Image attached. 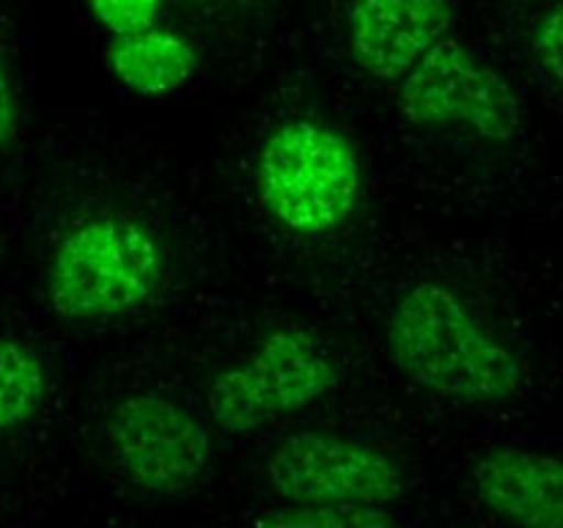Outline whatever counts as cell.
Returning a JSON list of instances; mask_svg holds the SVG:
<instances>
[{
  "mask_svg": "<svg viewBox=\"0 0 563 528\" xmlns=\"http://www.w3.org/2000/svg\"><path fill=\"white\" fill-rule=\"evenodd\" d=\"M251 176L264 215L297 237L341 229L363 193V165L350 138L308 116L280 121L267 132Z\"/></svg>",
  "mask_w": 563,
  "mask_h": 528,
  "instance_id": "3957f363",
  "label": "cell"
},
{
  "mask_svg": "<svg viewBox=\"0 0 563 528\" xmlns=\"http://www.w3.org/2000/svg\"><path fill=\"white\" fill-rule=\"evenodd\" d=\"M267 482L286 504L385 506L405 493V468L388 451L346 435L302 429L273 446Z\"/></svg>",
  "mask_w": 563,
  "mask_h": 528,
  "instance_id": "8992f818",
  "label": "cell"
},
{
  "mask_svg": "<svg viewBox=\"0 0 563 528\" xmlns=\"http://www.w3.org/2000/svg\"><path fill=\"white\" fill-rule=\"evenodd\" d=\"M278 526H313V528H377L390 526L394 515L385 506H344V504H289L278 515L267 517Z\"/></svg>",
  "mask_w": 563,
  "mask_h": 528,
  "instance_id": "7c38bea8",
  "label": "cell"
},
{
  "mask_svg": "<svg viewBox=\"0 0 563 528\" xmlns=\"http://www.w3.org/2000/svg\"><path fill=\"white\" fill-rule=\"evenodd\" d=\"M471 490L498 520L563 528V457L526 446H498L471 465Z\"/></svg>",
  "mask_w": 563,
  "mask_h": 528,
  "instance_id": "9c48e42d",
  "label": "cell"
},
{
  "mask_svg": "<svg viewBox=\"0 0 563 528\" xmlns=\"http://www.w3.org/2000/svg\"><path fill=\"white\" fill-rule=\"evenodd\" d=\"M454 22V0H355L346 47L363 75L401 80Z\"/></svg>",
  "mask_w": 563,
  "mask_h": 528,
  "instance_id": "ba28073f",
  "label": "cell"
},
{
  "mask_svg": "<svg viewBox=\"0 0 563 528\" xmlns=\"http://www.w3.org/2000/svg\"><path fill=\"white\" fill-rule=\"evenodd\" d=\"M47 394V363L36 346L0 336V435L33 421L44 410Z\"/></svg>",
  "mask_w": 563,
  "mask_h": 528,
  "instance_id": "8fae6325",
  "label": "cell"
},
{
  "mask_svg": "<svg viewBox=\"0 0 563 528\" xmlns=\"http://www.w3.org/2000/svg\"><path fill=\"white\" fill-rule=\"evenodd\" d=\"M385 336L396 369L438 399L489 407L520 394V358L445 284L407 286L390 306Z\"/></svg>",
  "mask_w": 563,
  "mask_h": 528,
  "instance_id": "6da1fadb",
  "label": "cell"
},
{
  "mask_svg": "<svg viewBox=\"0 0 563 528\" xmlns=\"http://www.w3.org/2000/svg\"><path fill=\"white\" fill-rule=\"evenodd\" d=\"M16 135H20V99H16L9 64L0 53V154L14 146Z\"/></svg>",
  "mask_w": 563,
  "mask_h": 528,
  "instance_id": "9a60e30c",
  "label": "cell"
},
{
  "mask_svg": "<svg viewBox=\"0 0 563 528\" xmlns=\"http://www.w3.org/2000/svg\"><path fill=\"white\" fill-rule=\"evenodd\" d=\"M163 275V242L141 218L93 212L75 220L53 245L44 295L66 322H110L146 306Z\"/></svg>",
  "mask_w": 563,
  "mask_h": 528,
  "instance_id": "7a4b0ae2",
  "label": "cell"
},
{
  "mask_svg": "<svg viewBox=\"0 0 563 528\" xmlns=\"http://www.w3.org/2000/svg\"><path fill=\"white\" fill-rule=\"evenodd\" d=\"M104 58L121 88L137 97H165L196 75L198 50L174 28L152 22L110 38Z\"/></svg>",
  "mask_w": 563,
  "mask_h": 528,
  "instance_id": "30bf717a",
  "label": "cell"
},
{
  "mask_svg": "<svg viewBox=\"0 0 563 528\" xmlns=\"http://www.w3.org/2000/svg\"><path fill=\"white\" fill-rule=\"evenodd\" d=\"M104 449L126 482L159 495L190 490L212 462L207 424L163 394H130L115 402L104 418Z\"/></svg>",
  "mask_w": 563,
  "mask_h": 528,
  "instance_id": "52a82bcc",
  "label": "cell"
},
{
  "mask_svg": "<svg viewBox=\"0 0 563 528\" xmlns=\"http://www.w3.org/2000/svg\"><path fill=\"white\" fill-rule=\"evenodd\" d=\"M335 363L302 328H275L245 361L223 369L207 394L209 416L223 432L247 435L308 410L333 391Z\"/></svg>",
  "mask_w": 563,
  "mask_h": 528,
  "instance_id": "277c9868",
  "label": "cell"
},
{
  "mask_svg": "<svg viewBox=\"0 0 563 528\" xmlns=\"http://www.w3.org/2000/svg\"><path fill=\"white\" fill-rule=\"evenodd\" d=\"M531 58L553 86L563 88V0L539 16L531 33Z\"/></svg>",
  "mask_w": 563,
  "mask_h": 528,
  "instance_id": "4fadbf2b",
  "label": "cell"
},
{
  "mask_svg": "<svg viewBox=\"0 0 563 528\" xmlns=\"http://www.w3.org/2000/svg\"><path fill=\"white\" fill-rule=\"evenodd\" d=\"M86 3L91 9L93 20L110 36H119V33H130L157 22L163 0H86Z\"/></svg>",
  "mask_w": 563,
  "mask_h": 528,
  "instance_id": "5bb4252c",
  "label": "cell"
},
{
  "mask_svg": "<svg viewBox=\"0 0 563 528\" xmlns=\"http://www.w3.org/2000/svg\"><path fill=\"white\" fill-rule=\"evenodd\" d=\"M399 110L421 130H460L484 143H509L522 130L511 82L451 36L401 77Z\"/></svg>",
  "mask_w": 563,
  "mask_h": 528,
  "instance_id": "5b68a950",
  "label": "cell"
}]
</instances>
